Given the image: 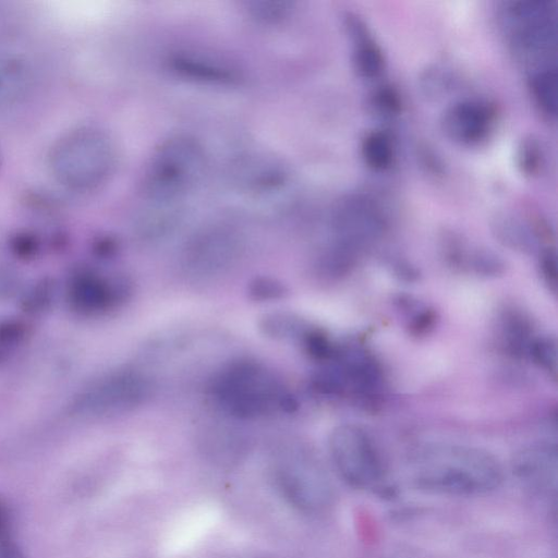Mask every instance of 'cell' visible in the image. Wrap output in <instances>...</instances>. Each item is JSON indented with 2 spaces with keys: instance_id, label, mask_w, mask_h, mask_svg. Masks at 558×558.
<instances>
[{
  "instance_id": "cell-1",
  "label": "cell",
  "mask_w": 558,
  "mask_h": 558,
  "mask_svg": "<svg viewBox=\"0 0 558 558\" xmlns=\"http://www.w3.org/2000/svg\"><path fill=\"white\" fill-rule=\"evenodd\" d=\"M214 403L238 420L293 413L298 401L284 383L265 364L250 357L222 365L208 385Z\"/></svg>"
},
{
  "instance_id": "cell-2",
  "label": "cell",
  "mask_w": 558,
  "mask_h": 558,
  "mask_svg": "<svg viewBox=\"0 0 558 558\" xmlns=\"http://www.w3.org/2000/svg\"><path fill=\"white\" fill-rule=\"evenodd\" d=\"M502 478L499 461L476 447L432 445L422 449L415 459V485L435 494L481 495L496 489Z\"/></svg>"
},
{
  "instance_id": "cell-3",
  "label": "cell",
  "mask_w": 558,
  "mask_h": 558,
  "mask_svg": "<svg viewBox=\"0 0 558 558\" xmlns=\"http://www.w3.org/2000/svg\"><path fill=\"white\" fill-rule=\"evenodd\" d=\"M206 153L201 142L186 133L173 134L154 150L142 180L144 204L182 207L201 181Z\"/></svg>"
},
{
  "instance_id": "cell-4",
  "label": "cell",
  "mask_w": 558,
  "mask_h": 558,
  "mask_svg": "<svg viewBox=\"0 0 558 558\" xmlns=\"http://www.w3.org/2000/svg\"><path fill=\"white\" fill-rule=\"evenodd\" d=\"M117 160V147L105 131L82 126L65 133L52 145L49 168L66 189L92 192L110 179Z\"/></svg>"
},
{
  "instance_id": "cell-5",
  "label": "cell",
  "mask_w": 558,
  "mask_h": 558,
  "mask_svg": "<svg viewBox=\"0 0 558 558\" xmlns=\"http://www.w3.org/2000/svg\"><path fill=\"white\" fill-rule=\"evenodd\" d=\"M275 483L282 496L306 513H319L331 504L330 481L315 454L301 445L279 450L272 468Z\"/></svg>"
},
{
  "instance_id": "cell-6",
  "label": "cell",
  "mask_w": 558,
  "mask_h": 558,
  "mask_svg": "<svg viewBox=\"0 0 558 558\" xmlns=\"http://www.w3.org/2000/svg\"><path fill=\"white\" fill-rule=\"evenodd\" d=\"M151 381L142 372L125 368L112 372L82 391L74 412L87 417H108L131 412L146 402Z\"/></svg>"
},
{
  "instance_id": "cell-7",
  "label": "cell",
  "mask_w": 558,
  "mask_h": 558,
  "mask_svg": "<svg viewBox=\"0 0 558 558\" xmlns=\"http://www.w3.org/2000/svg\"><path fill=\"white\" fill-rule=\"evenodd\" d=\"M331 461L340 477L355 488L374 487L383 477L379 452L369 434L354 424L332 429L328 439Z\"/></svg>"
},
{
  "instance_id": "cell-8",
  "label": "cell",
  "mask_w": 558,
  "mask_h": 558,
  "mask_svg": "<svg viewBox=\"0 0 558 558\" xmlns=\"http://www.w3.org/2000/svg\"><path fill=\"white\" fill-rule=\"evenodd\" d=\"M242 240L231 227L214 225L196 232L182 252L186 276L205 281L223 275L240 257Z\"/></svg>"
},
{
  "instance_id": "cell-9",
  "label": "cell",
  "mask_w": 558,
  "mask_h": 558,
  "mask_svg": "<svg viewBox=\"0 0 558 558\" xmlns=\"http://www.w3.org/2000/svg\"><path fill=\"white\" fill-rule=\"evenodd\" d=\"M379 207L362 195L348 196L336 205L330 217L328 247L353 258L364 246L378 239L385 229Z\"/></svg>"
},
{
  "instance_id": "cell-10",
  "label": "cell",
  "mask_w": 558,
  "mask_h": 558,
  "mask_svg": "<svg viewBox=\"0 0 558 558\" xmlns=\"http://www.w3.org/2000/svg\"><path fill=\"white\" fill-rule=\"evenodd\" d=\"M231 181L235 191L246 199L271 203L287 194L291 175L280 160L252 154L235 161Z\"/></svg>"
},
{
  "instance_id": "cell-11",
  "label": "cell",
  "mask_w": 558,
  "mask_h": 558,
  "mask_svg": "<svg viewBox=\"0 0 558 558\" xmlns=\"http://www.w3.org/2000/svg\"><path fill=\"white\" fill-rule=\"evenodd\" d=\"M132 291V282L124 276L106 278L94 271L82 270L69 284L68 302L78 314L98 315L122 305Z\"/></svg>"
},
{
  "instance_id": "cell-12",
  "label": "cell",
  "mask_w": 558,
  "mask_h": 558,
  "mask_svg": "<svg viewBox=\"0 0 558 558\" xmlns=\"http://www.w3.org/2000/svg\"><path fill=\"white\" fill-rule=\"evenodd\" d=\"M512 471L530 493L551 497L557 492L558 454L550 442H536L520 449L512 459Z\"/></svg>"
},
{
  "instance_id": "cell-13",
  "label": "cell",
  "mask_w": 558,
  "mask_h": 558,
  "mask_svg": "<svg viewBox=\"0 0 558 558\" xmlns=\"http://www.w3.org/2000/svg\"><path fill=\"white\" fill-rule=\"evenodd\" d=\"M167 69L175 76L214 86H236L242 72L233 63L208 53L178 50L166 59Z\"/></svg>"
},
{
  "instance_id": "cell-14",
  "label": "cell",
  "mask_w": 558,
  "mask_h": 558,
  "mask_svg": "<svg viewBox=\"0 0 558 558\" xmlns=\"http://www.w3.org/2000/svg\"><path fill=\"white\" fill-rule=\"evenodd\" d=\"M493 121L492 110L480 101L464 100L449 107L441 119L445 134L457 143L472 145L484 140Z\"/></svg>"
},
{
  "instance_id": "cell-15",
  "label": "cell",
  "mask_w": 558,
  "mask_h": 558,
  "mask_svg": "<svg viewBox=\"0 0 558 558\" xmlns=\"http://www.w3.org/2000/svg\"><path fill=\"white\" fill-rule=\"evenodd\" d=\"M499 325L505 349L515 356H527L535 338L531 320L522 312L509 308L500 315Z\"/></svg>"
},
{
  "instance_id": "cell-16",
  "label": "cell",
  "mask_w": 558,
  "mask_h": 558,
  "mask_svg": "<svg viewBox=\"0 0 558 558\" xmlns=\"http://www.w3.org/2000/svg\"><path fill=\"white\" fill-rule=\"evenodd\" d=\"M310 324L295 313L275 311L258 320L259 331L275 341L299 342Z\"/></svg>"
},
{
  "instance_id": "cell-17",
  "label": "cell",
  "mask_w": 558,
  "mask_h": 558,
  "mask_svg": "<svg viewBox=\"0 0 558 558\" xmlns=\"http://www.w3.org/2000/svg\"><path fill=\"white\" fill-rule=\"evenodd\" d=\"M497 240L505 246L521 253H533L537 240L533 230L515 217L498 215L492 225Z\"/></svg>"
},
{
  "instance_id": "cell-18",
  "label": "cell",
  "mask_w": 558,
  "mask_h": 558,
  "mask_svg": "<svg viewBox=\"0 0 558 558\" xmlns=\"http://www.w3.org/2000/svg\"><path fill=\"white\" fill-rule=\"evenodd\" d=\"M348 27L354 33L356 48L354 64L357 72L367 78L376 77L384 68V58L380 49L366 36L365 29L359 21L348 17Z\"/></svg>"
},
{
  "instance_id": "cell-19",
  "label": "cell",
  "mask_w": 558,
  "mask_h": 558,
  "mask_svg": "<svg viewBox=\"0 0 558 558\" xmlns=\"http://www.w3.org/2000/svg\"><path fill=\"white\" fill-rule=\"evenodd\" d=\"M532 95L541 110L550 117L557 112V72L556 66L538 69L530 80Z\"/></svg>"
},
{
  "instance_id": "cell-20",
  "label": "cell",
  "mask_w": 558,
  "mask_h": 558,
  "mask_svg": "<svg viewBox=\"0 0 558 558\" xmlns=\"http://www.w3.org/2000/svg\"><path fill=\"white\" fill-rule=\"evenodd\" d=\"M244 5L247 15L263 25L282 23L294 10V2L287 0H253Z\"/></svg>"
},
{
  "instance_id": "cell-21",
  "label": "cell",
  "mask_w": 558,
  "mask_h": 558,
  "mask_svg": "<svg viewBox=\"0 0 558 558\" xmlns=\"http://www.w3.org/2000/svg\"><path fill=\"white\" fill-rule=\"evenodd\" d=\"M362 155L366 165L372 169H387L393 158L392 143L389 136L380 131L367 134L362 143Z\"/></svg>"
},
{
  "instance_id": "cell-22",
  "label": "cell",
  "mask_w": 558,
  "mask_h": 558,
  "mask_svg": "<svg viewBox=\"0 0 558 558\" xmlns=\"http://www.w3.org/2000/svg\"><path fill=\"white\" fill-rule=\"evenodd\" d=\"M557 342L549 336L535 337L529 348L527 356L551 377L557 376Z\"/></svg>"
},
{
  "instance_id": "cell-23",
  "label": "cell",
  "mask_w": 558,
  "mask_h": 558,
  "mask_svg": "<svg viewBox=\"0 0 558 558\" xmlns=\"http://www.w3.org/2000/svg\"><path fill=\"white\" fill-rule=\"evenodd\" d=\"M247 295L255 302H274L288 295L287 286L270 276H256L246 288Z\"/></svg>"
},
{
  "instance_id": "cell-24",
  "label": "cell",
  "mask_w": 558,
  "mask_h": 558,
  "mask_svg": "<svg viewBox=\"0 0 558 558\" xmlns=\"http://www.w3.org/2000/svg\"><path fill=\"white\" fill-rule=\"evenodd\" d=\"M24 80L25 73L20 64L13 61L0 63V99L19 94Z\"/></svg>"
},
{
  "instance_id": "cell-25",
  "label": "cell",
  "mask_w": 558,
  "mask_h": 558,
  "mask_svg": "<svg viewBox=\"0 0 558 558\" xmlns=\"http://www.w3.org/2000/svg\"><path fill=\"white\" fill-rule=\"evenodd\" d=\"M24 326L15 320L0 323V364L8 360L23 341Z\"/></svg>"
},
{
  "instance_id": "cell-26",
  "label": "cell",
  "mask_w": 558,
  "mask_h": 558,
  "mask_svg": "<svg viewBox=\"0 0 558 558\" xmlns=\"http://www.w3.org/2000/svg\"><path fill=\"white\" fill-rule=\"evenodd\" d=\"M54 288L53 283L48 280H41L27 292L24 299L25 311L32 313H40L48 308L53 299Z\"/></svg>"
},
{
  "instance_id": "cell-27",
  "label": "cell",
  "mask_w": 558,
  "mask_h": 558,
  "mask_svg": "<svg viewBox=\"0 0 558 558\" xmlns=\"http://www.w3.org/2000/svg\"><path fill=\"white\" fill-rule=\"evenodd\" d=\"M539 275L543 282L553 293L557 291V256L554 250L547 248L539 256Z\"/></svg>"
},
{
  "instance_id": "cell-28",
  "label": "cell",
  "mask_w": 558,
  "mask_h": 558,
  "mask_svg": "<svg viewBox=\"0 0 558 558\" xmlns=\"http://www.w3.org/2000/svg\"><path fill=\"white\" fill-rule=\"evenodd\" d=\"M435 318L436 314L434 311L427 307L421 308L411 318L409 325L411 332L416 336L428 332L435 324Z\"/></svg>"
},
{
  "instance_id": "cell-29",
  "label": "cell",
  "mask_w": 558,
  "mask_h": 558,
  "mask_svg": "<svg viewBox=\"0 0 558 558\" xmlns=\"http://www.w3.org/2000/svg\"><path fill=\"white\" fill-rule=\"evenodd\" d=\"M521 167L527 173H533L538 168L539 151L535 142H527L521 149Z\"/></svg>"
},
{
  "instance_id": "cell-30",
  "label": "cell",
  "mask_w": 558,
  "mask_h": 558,
  "mask_svg": "<svg viewBox=\"0 0 558 558\" xmlns=\"http://www.w3.org/2000/svg\"><path fill=\"white\" fill-rule=\"evenodd\" d=\"M377 106L385 111H397L399 108L398 97L390 89H381L376 95Z\"/></svg>"
},
{
  "instance_id": "cell-31",
  "label": "cell",
  "mask_w": 558,
  "mask_h": 558,
  "mask_svg": "<svg viewBox=\"0 0 558 558\" xmlns=\"http://www.w3.org/2000/svg\"><path fill=\"white\" fill-rule=\"evenodd\" d=\"M11 517L7 504L0 498V544L10 541Z\"/></svg>"
},
{
  "instance_id": "cell-32",
  "label": "cell",
  "mask_w": 558,
  "mask_h": 558,
  "mask_svg": "<svg viewBox=\"0 0 558 558\" xmlns=\"http://www.w3.org/2000/svg\"><path fill=\"white\" fill-rule=\"evenodd\" d=\"M0 558H25L20 549L11 543V541H7L0 544Z\"/></svg>"
}]
</instances>
